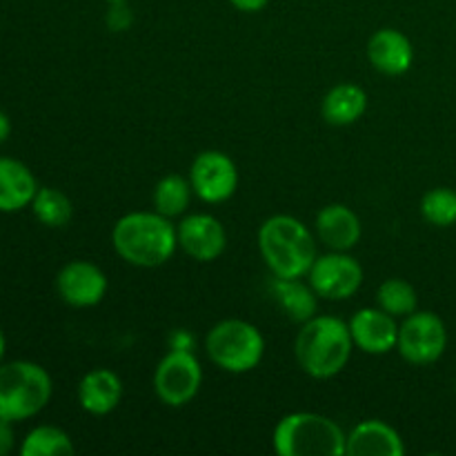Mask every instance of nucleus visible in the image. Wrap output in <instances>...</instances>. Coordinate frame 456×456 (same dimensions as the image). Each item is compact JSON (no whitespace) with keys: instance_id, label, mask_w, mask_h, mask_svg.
Returning <instances> with one entry per match:
<instances>
[{"instance_id":"obj_1","label":"nucleus","mask_w":456,"mask_h":456,"mask_svg":"<svg viewBox=\"0 0 456 456\" xmlns=\"http://www.w3.org/2000/svg\"><path fill=\"white\" fill-rule=\"evenodd\" d=\"M111 245L125 263L142 270L160 267L178 248L176 227L172 218L154 212H132L116 221Z\"/></svg>"},{"instance_id":"obj_2","label":"nucleus","mask_w":456,"mask_h":456,"mask_svg":"<svg viewBox=\"0 0 456 456\" xmlns=\"http://www.w3.org/2000/svg\"><path fill=\"white\" fill-rule=\"evenodd\" d=\"M256 243L263 263L279 279H303L319 256L310 227L288 214L267 218L258 230Z\"/></svg>"},{"instance_id":"obj_3","label":"nucleus","mask_w":456,"mask_h":456,"mask_svg":"<svg viewBox=\"0 0 456 456\" xmlns=\"http://www.w3.org/2000/svg\"><path fill=\"white\" fill-rule=\"evenodd\" d=\"M354 341L346 321L337 316H312L301 325L294 341L297 363L307 377L332 379L350 361Z\"/></svg>"},{"instance_id":"obj_4","label":"nucleus","mask_w":456,"mask_h":456,"mask_svg":"<svg viewBox=\"0 0 456 456\" xmlns=\"http://www.w3.org/2000/svg\"><path fill=\"white\" fill-rule=\"evenodd\" d=\"M279 456H346L347 435L337 421L316 412H292L272 435Z\"/></svg>"},{"instance_id":"obj_5","label":"nucleus","mask_w":456,"mask_h":456,"mask_svg":"<svg viewBox=\"0 0 456 456\" xmlns=\"http://www.w3.org/2000/svg\"><path fill=\"white\" fill-rule=\"evenodd\" d=\"M53 383L47 370L34 361L0 363V419L20 423L47 408Z\"/></svg>"},{"instance_id":"obj_6","label":"nucleus","mask_w":456,"mask_h":456,"mask_svg":"<svg viewBox=\"0 0 456 456\" xmlns=\"http://www.w3.org/2000/svg\"><path fill=\"white\" fill-rule=\"evenodd\" d=\"M205 350L209 361L223 372L245 374L258 368L265 356V338L249 321L225 319L208 332Z\"/></svg>"},{"instance_id":"obj_7","label":"nucleus","mask_w":456,"mask_h":456,"mask_svg":"<svg viewBox=\"0 0 456 456\" xmlns=\"http://www.w3.org/2000/svg\"><path fill=\"white\" fill-rule=\"evenodd\" d=\"M203 386V368L187 347H172L154 372V392L169 408L191 403Z\"/></svg>"},{"instance_id":"obj_8","label":"nucleus","mask_w":456,"mask_h":456,"mask_svg":"<svg viewBox=\"0 0 456 456\" xmlns=\"http://www.w3.org/2000/svg\"><path fill=\"white\" fill-rule=\"evenodd\" d=\"M448 347V330L435 312H412L399 325L396 350L408 363L430 365L444 356Z\"/></svg>"},{"instance_id":"obj_9","label":"nucleus","mask_w":456,"mask_h":456,"mask_svg":"<svg viewBox=\"0 0 456 456\" xmlns=\"http://www.w3.org/2000/svg\"><path fill=\"white\" fill-rule=\"evenodd\" d=\"M312 289L328 301H346L363 285V267L347 252H332L316 256L307 272Z\"/></svg>"},{"instance_id":"obj_10","label":"nucleus","mask_w":456,"mask_h":456,"mask_svg":"<svg viewBox=\"0 0 456 456\" xmlns=\"http://www.w3.org/2000/svg\"><path fill=\"white\" fill-rule=\"evenodd\" d=\"M190 183L194 196L203 203H223L232 199L239 187V169L227 154L216 150L200 151L190 167Z\"/></svg>"},{"instance_id":"obj_11","label":"nucleus","mask_w":456,"mask_h":456,"mask_svg":"<svg viewBox=\"0 0 456 456\" xmlns=\"http://www.w3.org/2000/svg\"><path fill=\"white\" fill-rule=\"evenodd\" d=\"M178 248L200 263L216 261L227 248L225 225L212 214H190L176 227Z\"/></svg>"},{"instance_id":"obj_12","label":"nucleus","mask_w":456,"mask_h":456,"mask_svg":"<svg viewBox=\"0 0 456 456\" xmlns=\"http://www.w3.org/2000/svg\"><path fill=\"white\" fill-rule=\"evenodd\" d=\"M56 289L62 303L69 307H94L105 298L107 276L89 261H71L58 272Z\"/></svg>"},{"instance_id":"obj_13","label":"nucleus","mask_w":456,"mask_h":456,"mask_svg":"<svg viewBox=\"0 0 456 456\" xmlns=\"http://www.w3.org/2000/svg\"><path fill=\"white\" fill-rule=\"evenodd\" d=\"M352 334L354 347H359L365 354L381 356L396 350L399 341V325L396 319L381 307H363L356 312L347 323Z\"/></svg>"},{"instance_id":"obj_14","label":"nucleus","mask_w":456,"mask_h":456,"mask_svg":"<svg viewBox=\"0 0 456 456\" xmlns=\"http://www.w3.org/2000/svg\"><path fill=\"white\" fill-rule=\"evenodd\" d=\"M368 61L374 69L386 76L405 74L414 62L412 40L403 31L383 27L368 40Z\"/></svg>"},{"instance_id":"obj_15","label":"nucleus","mask_w":456,"mask_h":456,"mask_svg":"<svg viewBox=\"0 0 456 456\" xmlns=\"http://www.w3.org/2000/svg\"><path fill=\"white\" fill-rule=\"evenodd\" d=\"M361 234H363L361 218L347 205H325L316 214V236L332 252H350L361 240Z\"/></svg>"},{"instance_id":"obj_16","label":"nucleus","mask_w":456,"mask_h":456,"mask_svg":"<svg viewBox=\"0 0 456 456\" xmlns=\"http://www.w3.org/2000/svg\"><path fill=\"white\" fill-rule=\"evenodd\" d=\"M123 381L114 370H89L78 383V403L87 414L105 417L118 408L123 401Z\"/></svg>"},{"instance_id":"obj_17","label":"nucleus","mask_w":456,"mask_h":456,"mask_svg":"<svg viewBox=\"0 0 456 456\" xmlns=\"http://www.w3.org/2000/svg\"><path fill=\"white\" fill-rule=\"evenodd\" d=\"M405 445L399 432L379 419L361 421L347 435V456H403Z\"/></svg>"},{"instance_id":"obj_18","label":"nucleus","mask_w":456,"mask_h":456,"mask_svg":"<svg viewBox=\"0 0 456 456\" xmlns=\"http://www.w3.org/2000/svg\"><path fill=\"white\" fill-rule=\"evenodd\" d=\"M38 191L34 172L22 160L0 156V212L16 214L29 208Z\"/></svg>"},{"instance_id":"obj_19","label":"nucleus","mask_w":456,"mask_h":456,"mask_svg":"<svg viewBox=\"0 0 456 456\" xmlns=\"http://www.w3.org/2000/svg\"><path fill=\"white\" fill-rule=\"evenodd\" d=\"M368 110V94L354 83H341L325 94L321 102V114L325 123L334 127H346L356 123Z\"/></svg>"},{"instance_id":"obj_20","label":"nucleus","mask_w":456,"mask_h":456,"mask_svg":"<svg viewBox=\"0 0 456 456\" xmlns=\"http://www.w3.org/2000/svg\"><path fill=\"white\" fill-rule=\"evenodd\" d=\"M272 297L276 298L285 314L297 323H305L316 316V297L312 285L301 283V279H279L272 276Z\"/></svg>"},{"instance_id":"obj_21","label":"nucleus","mask_w":456,"mask_h":456,"mask_svg":"<svg viewBox=\"0 0 456 456\" xmlns=\"http://www.w3.org/2000/svg\"><path fill=\"white\" fill-rule=\"evenodd\" d=\"M191 196H194V190H191L190 178L178 176V174H167V176H163L156 183L151 200H154L156 212L167 218H178L187 212Z\"/></svg>"},{"instance_id":"obj_22","label":"nucleus","mask_w":456,"mask_h":456,"mask_svg":"<svg viewBox=\"0 0 456 456\" xmlns=\"http://www.w3.org/2000/svg\"><path fill=\"white\" fill-rule=\"evenodd\" d=\"M74 441L56 426H38L27 432L20 444L22 456H71Z\"/></svg>"},{"instance_id":"obj_23","label":"nucleus","mask_w":456,"mask_h":456,"mask_svg":"<svg viewBox=\"0 0 456 456\" xmlns=\"http://www.w3.org/2000/svg\"><path fill=\"white\" fill-rule=\"evenodd\" d=\"M29 208L36 221L43 223L45 227H65L74 214L69 196L56 187H38Z\"/></svg>"},{"instance_id":"obj_24","label":"nucleus","mask_w":456,"mask_h":456,"mask_svg":"<svg viewBox=\"0 0 456 456\" xmlns=\"http://www.w3.org/2000/svg\"><path fill=\"white\" fill-rule=\"evenodd\" d=\"M377 303L383 312L392 314L395 319H405L408 314L417 312L419 297L417 289L403 279H387L379 285Z\"/></svg>"},{"instance_id":"obj_25","label":"nucleus","mask_w":456,"mask_h":456,"mask_svg":"<svg viewBox=\"0 0 456 456\" xmlns=\"http://www.w3.org/2000/svg\"><path fill=\"white\" fill-rule=\"evenodd\" d=\"M421 216L435 227L456 225V191L435 187L421 199Z\"/></svg>"},{"instance_id":"obj_26","label":"nucleus","mask_w":456,"mask_h":456,"mask_svg":"<svg viewBox=\"0 0 456 456\" xmlns=\"http://www.w3.org/2000/svg\"><path fill=\"white\" fill-rule=\"evenodd\" d=\"M16 445V435H13V423L0 419V456H7Z\"/></svg>"},{"instance_id":"obj_27","label":"nucleus","mask_w":456,"mask_h":456,"mask_svg":"<svg viewBox=\"0 0 456 456\" xmlns=\"http://www.w3.org/2000/svg\"><path fill=\"white\" fill-rule=\"evenodd\" d=\"M230 3H232V7H236L239 12L256 13V12H261V9H265L270 0H230Z\"/></svg>"},{"instance_id":"obj_28","label":"nucleus","mask_w":456,"mask_h":456,"mask_svg":"<svg viewBox=\"0 0 456 456\" xmlns=\"http://www.w3.org/2000/svg\"><path fill=\"white\" fill-rule=\"evenodd\" d=\"M9 134H12V120H9L4 111H0V142L7 141Z\"/></svg>"},{"instance_id":"obj_29","label":"nucleus","mask_w":456,"mask_h":456,"mask_svg":"<svg viewBox=\"0 0 456 456\" xmlns=\"http://www.w3.org/2000/svg\"><path fill=\"white\" fill-rule=\"evenodd\" d=\"M4 350H7V338H4V332L0 330V363H3L4 359Z\"/></svg>"},{"instance_id":"obj_30","label":"nucleus","mask_w":456,"mask_h":456,"mask_svg":"<svg viewBox=\"0 0 456 456\" xmlns=\"http://www.w3.org/2000/svg\"><path fill=\"white\" fill-rule=\"evenodd\" d=\"M105 3H110V4H114V3H127V0H105Z\"/></svg>"}]
</instances>
